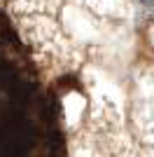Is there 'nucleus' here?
<instances>
[{
    "label": "nucleus",
    "mask_w": 154,
    "mask_h": 157,
    "mask_svg": "<svg viewBox=\"0 0 154 157\" xmlns=\"http://www.w3.org/2000/svg\"><path fill=\"white\" fill-rule=\"evenodd\" d=\"M140 2H142L145 7H154V0H140Z\"/></svg>",
    "instance_id": "1"
}]
</instances>
